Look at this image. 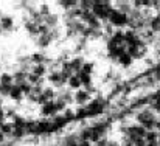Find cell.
I'll return each mask as SVG.
<instances>
[{
  "mask_svg": "<svg viewBox=\"0 0 160 146\" xmlns=\"http://www.w3.org/2000/svg\"><path fill=\"white\" fill-rule=\"evenodd\" d=\"M0 28H2V31H11L14 28V19L11 16H2L0 17Z\"/></svg>",
  "mask_w": 160,
  "mask_h": 146,
  "instance_id": "277c9868",
  "label": "cell"
},
{
  "mask_svg": "<svg viewBox=\"0 0 160 146\" xmlns=\"http://www.w3.org/2000/svg\"><path fill=\"white\" fill-rule=\"evenodd\" d=\"M117 62L120 64V65H123V67H129V65H132V62H134V59L128 54V53H123L118 59H117Z\"/></svg>",
  "mask_w": 160,
  "mask_h": 146,
  "instance_id": "30bf717a",
  "label": "cell"
},
{
  "mask_svg": "<svg viewBox=\"0 0 160 146\" xmlns=\"http://www.w3.org/2000/svg\"><path fill=\"white\" fill-rule=\"evenodd\" d=\"M145 142H146V143H156V142H159V134H157L156 131H146V134H145Z\"/></svg>",
  "mask_w": 160,
  "mask_h": 146,
  "instance_id": "7c38bea8",
  "label": "cell"
},
{
  "mask_svg": "<svg viewBox=\"0 0 160 146\" xmlns=\"http://www.w3.org/2000/svg\"><path fill=\"white\" fill-rule=\"evenodd\" d=\"M68 62H70V65H72V70H73V73H75V75H78V73L81 72V68H82L84 59H82L81 56H76V58L70 59Z\"/></svg>",
  "mask_w": 160,
  "mask_h": 146,
  "instance_id": "5b68a950",
  "label": "cell"
},
{
  "mask_svg": "<svg viewBox=\"0 0 160 146\" xmlns=\"http://www.w3.org/2000/svg\"><path fill=\"white\" fill-rule=\"evenodd\" d=\"M53 86L56 87H62L64 84H67V79L62 76V73L61 72H52V73H48V78H47Z\"/></svg>",
  "mask_w": 160,
  "mask_h": 146,
  "instance_id": "7a4b0ae2",
  "label": "cell"
},
{
  "mask_svg": "<svg viewBox=\"0 0 160 146\" xmlns=\"http://www.w3.org/2000/svg\"><path fill=\"white\" fill-rule=\"evenodd\" d=\"M148 28H149V30H151L154 34L160 33V16H152V17H151Z\"/></svg>",
  "mask_w": 160,
  "mask_h": 146,
  "instance_id": "52a82bcc",
  "label": "cell"
},
{
  "mask_svg": "<svg viewBox=\"0 0 160 146\" xmlns=\"http://www.w3.org/2000/svg\"><path fill=\"white\" fill-rule=\"evenodd\" d=\"M3 138H5V135H3V134H2V132H0V143H2V142H3Z\"/></svg>",
  "mask_w": 160,
  "mask_h": 146,
  "instance_id": "2e32d148",
  "label": "cell"
},
{
  "mask_svg": "<svg viewBox=\"0 0 160 146\" xmlns=\"http://www.w3.org/2000/svg\"><path fill=\"white\" fill-rule=\"evenodd\" d=\"M89 99H90V93L86 92L84 89H82V90L79 89L76 93H73V101H75L76 104H79V106H84Z\"/></svg>",
  "mask_w": 160,
  "mask_h": 146,
  "instance_id": "3957f363",
  "label": "cell"
},
{
  "mask_svg": "<svg viewBox=\"0 0 160 146\" xmlns=\"http://www.w3.org/2000/svg\"><path fill=\"white\" fill-rule=\"evenodd\" d=\"M93 64L92 62H84L82 64V68H81V72L79 73H86V75H92L93 73Z\"/></svg>",
  "mask_w": 160,
  "mask_h": 146,
  "instance_id": "5bb4252c",
  "label": "cell"
},
{
  "mask_svg": "<svg viewBox=\"0 0 160 146\" xmlns=\"http://www.w3.org/2000/svg\"><path fill=\"white\" fill-rule=\"evenodd\" d=\"M145 134H146V131H145L140 124H135V126H128V132H126V135L132 140V143H134L135 140L145 138Z\"/></svg>",
  "mask_w": 160,
  "mask_h": 146,
  "instance_id": "6da1fadb",
  "label": "cell"
},
{
  "mask_svg": "<svg viewBox=\"0 0 160 146\" xmlns=\"http://www.w3.org/2000/svg\"><path fill=\"white\" fill-rule=\"evenodd\" d=\"M67 84H68L70 89H75V90H79V89H81V81H79L78 75H73L72 78H68Z\"/></svg>",
  "mask_w": 160,
  "mask_h": 146,
  "instance_id": "8fae6325",
  "label": "cell"
},
{
  "mask_svg": "<svg viewBox=\"0 0 160 146\" xmlns=\"http://www.w3.org/2000/svg\"><path fill=\"white\" fill-rule=\"evenodd\" d=\"M0 84L2 86H14V78H12V75H9V73H3L2 76H0Z\"/></svg>",
  "mask_w": 160,
  "mask_h": 146,
  "instance_id": "4fadbf2b",
  "label": "cell"
},
{
  "mask_svg": "<svg viewBox=\"0 0 160 146\" xmlns=\"http://www.w3.org/2000/svg\"><path fill=\"white\" fill-rule=\"evenodd\" d=\"M9 98H12L14 101H20L22 98H23V92H22V89H20V86H12L11 87V92H9Z\"/></svg>",
  "mask_w": 160,
  "mask_h": 146,
  "instance_id": "9c48e42d",
  "label": "cell"
},
{
  "mask_svg": "<svg viewBox=\"0 0 160 146\" xmlns=\"http://www.w3.org/2000/svg\"><path fill=\"white\" fill-rule=\"evenodd\" d=\"M47 65L45 64H41V65H33L31 67V72L30 73H33L34 76H38V78H44L45 76V73H47Z\"/></svg>",
  "mask_w": 160,
  "mask_h": 146,
  "instance_id": "8992f818",
  "label": "cell"
},
{
  "mask_svg": "<svg viewBox=\"0 0 160 146\" xmlns=\"http://www.w3.org/2000/svg\"><path fill=\"white\" fill-rule=\"evenodd\" d=\"M42 17H47V16H50V8H48V5H42L41 8H39V11H38Z\"/></svg>",
  "mask_w": 160,
  "mask_h": 146,
  "instance_id": "9a60e30c",
  "label": "cell"
},
{
  "mask_svg": "<svg viewBox=\"0 0 160 146\" xmlns=\"http://www.w3.org/2000/svg\"><path fill=\"white\" fill-rule=\"evenodd\" d=\"M56 109H54V106H53V101L52 103H47V104H44L42 106V115H45V117H56Z\"/></svg>",
  "mask_w": 160,
  "mask_h": 146,
  "instance_id": "ba28073f",
  "label": "cell"
}]
</instances>
